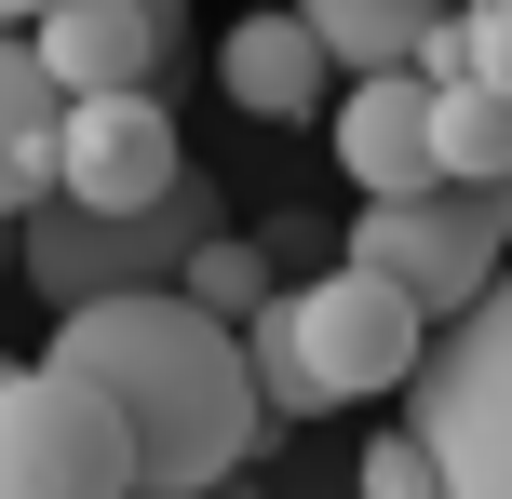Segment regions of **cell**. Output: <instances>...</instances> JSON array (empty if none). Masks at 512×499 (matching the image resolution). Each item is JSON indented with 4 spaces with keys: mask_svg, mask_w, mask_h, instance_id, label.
Here are the masks:
<instances>
[{
    "mask_svg": "<svg viewBox=\"0 0 512 499\" xmlns=\"http://www.w3.org/2000/svg\"><path fill=\"white\" fill-rule=\"evenodd\" d=\"M176 176H189V149H176V108H162L149 81H122V95H68V135H54V203L135 216V203H162Z\"/></svg>",
    "mask_w": 512,
    "mask_h": 499,
    "instance_id": "7",
    "label": "cell"
},
{
    "mask_svg": "<svg viewBox=\"0 0 512 499\" xmlns=\"http://www.w3.org/2000/svg\"><path fill=\"white\" fill-rule=\"evenodd\" d=\"M41 365H68L95 405H122L135 486H162V499L230 486L243 459H256V432H270L256 365H243V324H216L203 297H176V284H135V297H81V311H54Z\"/></svg>",
    "mask_w": 512,
    "mask_h": 499,
    "instance_id": "1",
    "label": "cell"
},
{
    "mask_svg": "<svg viewBox=\"0 0 512 499\" xmlns=\"http://www.w3.org/2000/svg\"><path fill=\"white\" fill-rule=\"evenodd\" d=\"M41 14H54V0H0V27H41Z\"/></svg>",
    "mask_w": 512,
    "mask_h": 499,
    "instance_id": "18",
    "label": "cell"
},
{
    "mask_svg": "<svg viewBox=\"0 0 512 499\" xmlns=\"http://www.w3.org/2000/svg\"><path fill=\"white\" fill-rule=\"evenodd\" d=\"M203 499H256V486H243V473H230V486H203Z\"/></svg>",
    "mask_w": 512,
    "mask_h": 499,
    "instance_id": "19",
    "label": "cell"
},
{
    "mask_svg": "<svg viewBox=\"0 0 512 499\" xmlns=\"http://www.w3.org/2000/svg\"><path fill=\"white\" fill-rule=\"evenodd\" d=\"M27 54H41L54 95H122V81L162 95V68H176V41H162L135 0H54V14L27 27Z\"/></svg>",
    "mask_w": 512,
    "mask_h": 499,
    "instance_id": "9",
    "label": "cell"
},
{
    "mask_svg": "<svg viewBox=\"0 0 512 499\" xmlns=\"http://www.w3.org/2000/svg\"><path fill=\"white\" fill-rule=\"evenodd\" d=\"M0 499H135V432L68 365H0Z\"/></svg>",
    "mask_w": 512,
    "mask_h": 499,
    "instance_id": "6",
    "label": "cell"
},
{
    "mask_svg": "<svg viewBox=\"0 0 512 499\" xmlns=\"http://www.w3.org/2000/svg\"><path fill=\"white\" fill-rule=\"evenodd\" d=\"M405 392H418L405 432L432 446L445 499H512V270L472 297V311L432 324V351H418Z\"/></svg>",
    "mask_w": 512,
    "mask_h": 499,
    "instance_id": "2",
    "label": "cell"
},
{
    "mask_svg": "<svg viewBox=\"0 0 512 499\" xmlns=\"http://www.w3.org/2000/svg\"><path fill=\"white\" fill-rule=\"evenodd\" d=\"M351 270H378V284H405L418 311H472V297L512 270V203L499 189H459V176H432V189H405V203H364L351 216Z\"/></svg>",
    "mask_w": 512,
    "mask_h": 499,
    "instance_id": "4",
    "label": "cell"
},
{
    "mask_svg": "<svg viewBox=\"0 0 512 499\" xmlns=\"http://www.w3.org/2000/svg\"><path fill=\"white\" fill-rule=\"evenodd\" d=\"M203 230H230V216H216V176H203V189L176 176L162 203H135V216H95V203H41V216H14V270H27V297L81 311V297L176 284Z\"/></svg>",
    "mask_w": 512,
    "mask_h": 499,
    "instance_id": "3",
    "label": "cell"
},
{
    "mask_svg": "<svg viewBox=\"0 0 512 499\" xmlns=\"http://www.w3.org/2000/svg\"><path fill=\"white\" fill-rule=\"evenodd\" d=\"M176 297H203V311L216 324H256V311H270V243H243V230H203V243H189V270H176Z\"/></svg>",
    "mask_w": 512,
    "mask_h": 499,
    "instance_id": "14",
    "label": "cell"
},
{
    "mask_svg": "<svg viewBox=\"0 0 512 499\" xmlns=\"http://www.w3.org/2000/svg\"><path fill=\"white\" fill-rule=\"evenodd\" d=\"M432 176H459V189L512 176V95L499 81H432Z\"/></svg>",
    "mask_w": 512,
    "mask_h": 499,
    "instance_id": "12",
    "label": "cell"
},
{
    "mask_svg": "<svg viewBox=\"0 0 512 499\" xmlns=\"http://www.w3.org/2000/svg\"><path fill=\"white\" fill-rule=\"evenodd\" d=\"M297 14H310V41L337 54V81H364V68H405L445 0H297Z\"/></svg>",
    "mask_w": 512,
    "mask_h": 499,
    "instance_id": "13",
    "label": "cell"
},
{
    "mask_svg": "<svg viewBox=\"0 0 512 499\" xmlns=\"http://www.w3.org/2000/svg\"><path fill=\"white\" fill-rule=\"evenodd\" d=\"M54 135H68V95L41 81L27 27H0V230L54 203Z\"/></svg>",
    "mask_w": 512,
    "mask_h": 499,
    "instance_id": "11",
    "label": "cell"
},
{
    "mask_svg": "<svg viewBox=\"0 0 512 499\" xmlns=\"http://www.w3.org/2000/svg\"><path fill=\"white\" fill-rule=\"evenodd\" d=\"M270 311H283V338H297V365H310V392H324V405L405 392L418 351H432V311H418L405 284H378V270H351V257L310 270V284H283Z\"/></svg>",
    "mask_w": 512,
    "mask_h": 499,
    "instance_id": "5",
    "label": "cell"
},
{
    "mask_svg": "<svg viewBox=\"0 0 512 499\" xmlns=\"http://www.w3.org/2000/svg\"><path fill=\"white\" fill-rule=\"evenodd\" d=\"M324 135H337V176H351L364 203L432 189V81H418V68H364L351 95L324 108Z\"/></svg>",
    "mask_w": 512,
    "mask_h": 499,
    "instance_id": "8",
    "label": "cell"
},
{
    "mask_svg": "<svg viewBox=\"0 0 512 499\" xmlns=\"http://www.w3.org/2000/svg\"><path fill=\"white\" fill-rule=\"evenodd\" d=\"M135 499H162V486H135Z\"/></svg>",
    "mask_w": 512,
    "mask_h": 499,
    "instance_id": "21",
    "label": "cell"
},
{
    "mask_svg": "<svg viewBox=\"0 0 512 499\" xmlns=\"http://www.w3.org/2000/svg\"><path fill=\"white\" fill-rule=\"evenodd\" d=\"M216 81H230L243 122H310V108H324V81H337V54L310 41L297 0H256L230 41H216Z\"/></svg>",
    "mask_w": 512,
    "mask_h": 499,
    "instance_id": "10",
    "label": "cell"
},
{
    "mask_svg": "<svg viewBox=\"0 0 512 499\" xmlns=\"http://www.w3.org/2000/svg\"><path fill=\"white\" fill-rule=\"evenodd\" d=\"M364 499H445L432 446H418V432H378V446H364Z\"/></svg>",
    "mask_w": 512,
    "mask_h": 499,
    "instance_id": "15",
    "label": "cell"
},
{
    "mask_svg": "<svg viewBox=\"0 0 512 499\" xmlns=\"http://www.w3.org/2000/svg\"><path fill=\"white\" fill-rule=\"evenodd\" d=\"M459 14H472V81L512 95V0H459Z\"/></svg>",
    "mask_w": 512,
    "mask_h": 499,
    "instance_id": "16",
    "label": "cell"
},
{
    "mask_svg": "<svg viewBox=\"0 0 512 499\" xmlns=\"http://www.w3.org/2000/svg\"><path fill=\"white\" fill-rule=\"evenodd\" d=\"M0 270H14V230H0Z\"/></svg>",
    "mask_w": 512,
    "mask_h": 499,
    "instance_id": "20",
    "label": "cell"
},
{
    "mask_svg": "<svg viewBox=\"0 0 512 499\" xmlns=\"http://www.w3.org/2000/svg\"><path fill=\"white\" fill-rule=\"evenodd\" d=\"M135 14H149V27H162V41H176V54H189V0H135Z\"/></svg>",
    "mask_w": 512,
    "mask_h": 499,
    "instance_id": "17",
    "label": "cell"
},
{
    "mask_svg": "<svg viewBox=\"0 0 512 499\" xmlns=\"http://www.w3.org/2000/svg\"><path fill=\"white\" fill-rule=\"evenodd\" d=\"M499 203H512V176H499Z\"/></svg>",
    "mask_w": 512,
    "mask_h": 499,
    "instance_id": "22",
    "label": "cell"
}]
</instances>
